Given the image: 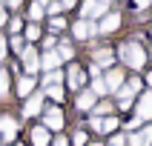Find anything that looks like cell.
<instances>
[{"label":"cell","instance_id":"obj_2","mask_svg":"<svg viewBox=\"0 0 152 146\" xmlns=\"http://www.w3.org/2000/svg\"><path fill=\"white\" fill-rule=\"evenodd\" d=\"M141 92V80L132 77V80H124V86L118 89V109H129L132 106V97Z\"/></svg>","mask_w":152,"mask_h":146},{"label":"cell","instance_id":"obj_7","mask_svg":"<svg viewBox=\"0 0 152 146\" xmlns=\"http://www.w3.org/2000/svg\"><path fill=\"white\" fill-rule=\"evenodd\" d=\"M72 34H75L77 40L95 37V34H98V23H92V20H77V23L72 26Z\"/></svg>","mask_w":152,"mask_h":146},{"label":"cell","instance_id":"obj_25","mask_svg":"<svg viewBox=\"0 0 152 146\" xmlns=\"http://www.w3.org/2000/svg\"><path fill=\"white\" fill-rule=\"evenodd\" d=\"M46 94L52 100H63V86H46Z\"/></svg>","mask_w":152,"mask_h":146},{"label":"cell","instance_id":"obj_33","mask_svg":"<svg viewBox=\"0 0 152 146\" xmlns=\"http://www.w3.org/2000/svg\"><path fill=\"white\" fill-rule=\"evenodd\" d=\"M109 146H126V137H124V135L112 137V140H109Z\"/></svg>","mask_w":152,"mask_h":146},{"label":"cell","instance_id":"obj_20","mask_svg":"<svg viewBox=\"0 0 152 146\" xmlns=\"http://www.w3.org/2000/svg\"><path fill=\"white\" fill-rule=\"evenodd\" d=\"M58 57H60V60H72V57H75V49H72V43H66V40L60 43V49H58Z\"/></svg>","mask_w":152,"mask_h":146},{"label":"cell","instance_id":"obj_18","mask_svg":"<svg viewBox=\"0 0 152 146\" xmlns=\"http://www.w3.org/2000/svg\"><path fill=\"white\" fill-rule=\"evenodd\" d=\"M32 143L34 146H49V129L46 126H34L32 129Z\"/></svg>","mask_w":152,"mask_h":146},{"label":"cell","instance_id":"obj_32","mask_svg":"<svg viewBox=\"0 0 152 146\" xmlns=\"http://www.w3.org/2000/svg\"><path fill=\"white\" fill-rule=\"evenodd\" d=\"M12 49H15V52H23V37H20V34L12 37Z\"/></svg>","mask_w":152,"mask_h":146},{"label":"cell","instance_id":"obj_1","mask_svg":"<svg viewBox=\"0 0 152 146\" xmlns=\"http://www.w3.org/2000/svg\"><path fill=\"white\" fill-rule=\"evenodd\" d=\"M118 54H121V60H124L126 66H132V69H141V66L146 63V52H144V46H141L138 40H126V43H121Z\"/></svg>","mask_w":152,"mask_h":146},{"label":"cell","instance_id":"obj_8","mask_svg":"<svg viewBox=\"0 0 152 146\" xmlns=\"http://www.w3.org/2000/svg\"><path fill=\"white\" fill-rule=\"evenodd\" d=\"M152 118V92H144L141 94V100H138V109H135V120L141 123V120Z\"/></svg>","mask_w":152,"mask_h":146},{"label":"cell","instance_id":"obj_42","mask_svg":"<svg viewBox=\"0 0 152 146\" xmlns=\"http://www.w3.org/2000/svg\"><path fill=\"white\" fill-rule=\"evenodd\" d=\"M0 3H6V0H0Z\"/></svg>","mask_w":152,"mask_h":146},{"label":"cell","instance_id":"obj_37","mask_svg":"<svg viewBox=\"0 0 152 146\" xmlns=\"http://www.w3.org/2000/svg\"><path fill=\"white\" fill-rule=\"evenodd\" d=\"M132 3H135L138 9H144V6H149V0H132Z\"/></svg>","mask_w":152,"mask_h":146},{"label":"cell","instance_id":"obj_14","mask_svg":"<svg viewBox=\"0 0 152 146\" xmlns=\"http://www.w3.org/2000/svg\"><path fill=\"white\" fill-rule=\"evenodd\" d=\"M60 63H63V60L58 57V52H43V57H40V69L46 72V75H49V72H55Z\"/></svg>","mask_w":152,"mask_h":146},{"label":"cell","instance_id":"obj_27","mask_svg":"<svg viewBox=\"0 0 152 146\" xmlns=\"http://www.w3.org/2000/svg\"><path fill=\"white\" fill-rule=\"evenodd\" d=\"M40 37V29H37V23H29L26 26V40H37Z\"/></svg>","mask_w":152,"mask_h":146},{"label":"cell","instance_id":"obj_29","mask_svg":"<svg viewBox=\"0 0 152 146\" xmlns=\"http://www.w3.org/2000/svg\"><path fill=\"white\" fill-rule=\"evenodd\" d=\"M72 143H75V146H83L86 143V132H83V129H77L75 135H72Z\"/></svg>","mask_w":152,"mask_h":146},{"label":"cell","instance_id":"obj_41","mask_svg":"<svg viewBox=\"0 0 152 146\" xmlns=\"http://www.w3.org/2000/svg\"><path fill=\"white\" fill-rule=\"evenodd\" d=\"M92 146H101V143H92Z\"/></svg>","mask_w":152,"mask_h":146},{"label":"cell","instance_id":"obj_17","mask_svg":"<svg viewBox=\"0 0 152 146\" xmlns=\"http://www.w3.org/2000/svg\"><path fill=\"white\" fill-rule=\"evenodd\" d=\"M17 94H20V97H29V94H34V77H20V80H17Z\"/></svg>","mask_w":152,"mask_h":146},{"label":"cell","instance_id":"obj_9","mask_svg":"<svg viewBox=\"0 0 152 146\" xmlns=\"http://www.w3.org/2000/svg\"><path fill=\"white\" fill-rule=\"evenodd\" d=\"M40 106H43V92L29 94V97H26V106H23V118H34V115L40 112Z\"/></svg>","mask_w":152,"mask_h":146},{"label":"cell","instance_id":"obj_31","mask_svg":"<svg viewBox=\"0 0 152 146\" xmlns=\"http://www.w3.org/2000/svg\"><path fill=\"white\" fill-rule=\"evenodd\" d=\"M55 43H58V37H55V34L43 37V49H46V52H52V46H55Z\"/></svg>","mask_w":152,"mask_h":146},{"label":"cell","instance_id":"obj_40","mask_svg":"<svg viewBox=\"0 0 152 146\" xmlns=\"http://www.w3.org/2000/svg\"><path fill=\"white\" fill-rule=\"evenodd\" d=\"M146 83H149V86H152V72H149V75H146Z\"/></svg>","mask_w":152,"mask_h":146},{"label":"cell","instance_id":"obj_10","mask_svg":"<svg viewBox=\"0 0 152 146\" xmlns=\"http://www.w3.org/2000/svg\"><path fill=\"white\" fill-rule=\"evenodd\" d=\"M121 26V15L118 12H109V15H103V20L98 23V34H109V32H115Z\"/></svg>","mask_w":152,"mask_h":146},{"label":"cell","instance_id":"obj_11","mask_svg":"<svg viewBox=\"0 0 152 146\" xmlns=\"http://www.w3.org/2000/svg\"><path fill=\"white\" fill-rule=\"evenodd\" d=\"M103 86H106V92H118L121 86H124V72L121 69H109L106 77H103Z\"/></svg>","mask_w":152,"mask_h":146},{"label":"cell","instance_id":"obj_22","mask_svg":"<svg viewBox=\"0 0 152 146\" xmlns=\"http://www.w3.org/2000/svg\"><path fill=\"white\" fill-rule=\"evenodd\" d=\"M112 129H118V118H101V135H106Z\"/></svg>","mask_w":152,"mask_h":146},{"label":"cell","instance_id":"obj_13","mask_svg":"<svg viewBox=\"0 0 152 146\" xmlns=\"http://www.w3.org/2000/svg\"><path fill=\"white\" fill-rule=\"evenodd\" d=\"M129 146H152V126L141 129L135 135H129Z\"/></svg>","mask_w":152,"mask_h":146},{"label":"cell","instance_id":"obj_24","mask_svg":"<svg viewBox=\"0 0 152 146\" xmlns=\"http://www.w3.org/2000/svg\"><path fill=\"white\" fill-rule=\"evenodd\" d=\"M6 94H9V72L0 69V97H6Z\"/></svg>","mask_w":152,"mask_h":146},{"label":"cell","instance_id":"obj_36","mask_svg":"<svg viewBox=\"0 0 152 146\" xmlns=\"http://www.w3.org/2000/svg\"><path fill=\"white\" fill-rule=\"evenodd\" d=\"M69 6H75V0H60V9H69Z\"/></svg>","mask_w":152,"mask_h":146},{"label":"cell","instance_id":"obj_15","mask_svg":"<svg viewBox=\"0 0 152 146\" xmlns=\"http://www.w3.org/2000/svg\"><path fill=\"white\" fill-rule=\"evenodd\" d=\"M46 6H49V0H34L32 6H29V20L37 23L40 17H46Z\"/></svg>","mask_w":152,"mask_h":146},{"label":"cell","instance_id":"obj_12","mask_svg":"<svg viewBox=\"0 0 152 146\" xmlns=\"http://www.w3.org/2000/svg\"><path fill=\"white\" fill-rule=\"evenodd\" d=\"M112 60H115V54H112L109 49H98L92 54V66L95 69H106V66H112Z\"/></svg>","mask_w":152,"mask_h":146},{"label":"cell","instance_id":"obj_39","mask_svg":"<svg viewBox=\"0 0 152 146\" xmlns=\"http://www.w3.org/2000/svg\"><path fill=\"white\" fill-rule=\"evenodd\" d=\"M6 3H9L12 9H17V6H20V0H6Z\"/></svg>","mask_w":152,"mask_h":146},{"label":"cell","instance_id":"obj_23","mask_svg":"<svg viewBox=\"0 0 152 146\" xmlns=\"http://www.w3.org/2000/svg\"><path fill=\"white\" fill-rule=\"evenodd\" d=\"M112 109H115V106H112L109 100H101L98 106H95V118H101V115H109Z\"/></svg>","mask_w":152,"mask_h":146},{"label":"cell","instance_id":"obj_3","mask_svg":"<svg viewBox=\"0 0 152 146\" xmlns=\"http://www.w3.org/2000/svg\"><path fill=\"white\" fill-rule=\"evenodd\" d=\"M80 15H83V20H92V17L109 15V0H83Z\"/></svg>","mask_w":152,"mask_h":146},{"label":"cell","instance_id":"obj_35","mask_svg":"<svg viewBox=\"0 0 152 146\" xmlns=\"http://www.w3.org/2000/svg\"><path fill=\"white\" fill-rule=\"evenodd\" d=\"M52 146H69V140H66V137H63V135H58V137H55V143H52Z\"/></svg>","mask_w":152,"mask_h":146},{"label":"cell","instance_id":"obj_5","mask_svg":"<svg viewBox=\"0 0 152 146\" xmlns=\"http://www.w3.org/2000/svg\"><path fill=\"white\" fill-rule=\"evenodd\" d=\"M43 126L49 129V132H60L63 129V112L58 106H49V109L43 112Z\"/></svg>","mask_w":152,"mask_h":146},{"label":"cell","instance_id":"obj_26","mask_svg":"<svg viewBox=\"0 0 152 146\" xmlns=\"http://www.w3.org/2000/svg\"><path fill=\"white\" fill-rule=\"evenodd\" d=\"M49 29H52V32H63V29H66V20H63V17H52V20H49Z\"/></svg>","mask_w":152,"mask_h":146},{"label":"cell","instance_id":"obj_4","mask_svg":"<svg viewBox=\"0 0 152 146\" xmlns=\"http://www.w3.org/2000/svg\"><path fill=\"white\" fill-rule=\"evenodd\" d=\"M20 60H23V69H26V77H32L37 69H40V54L32 49V46H26L23 52H20Z\"/></svg>","mask_w":152,"mask_h":146},{"label":"cell","instance_id":"obj_38","mask_svg":"<svg viewBox=\"0 0 152 146\" xmlns=\"http://www.w3.org/2000/svg\"><path fill=\"white\" fill-rule=\"evenodd\" d=\"M6 23V12H3V3H0V26Z\"/></svg>","mask_w":152,"mask_h":146},{"label":"cell","instance_id":"obj_16","mask_svg":"<svg viewBox=\"0 0 152 146\" xmlns=\"http://www.w3.org/2000/svg\"><path fill=\"white\" fill-rule=\"evenodd\" d=\"M66 80H69V86H72V89H80V86H83V69L72 63V66H69V72H66Z\"/></svg>","mask_w":152,"mask_h":146},{"label":"cell","instance_id":"obj_28","mask_svg":"<svg viewBox=\"0 0 152 146\" xmlns=\"http://www.w3.org/2000/svg\"><path fill=\"white\" fill-rule=\"evenodd\" d=\"M9 29H12V34H17L23 29V17H12V20H9Z\"/></svg>","mask_w":152,"mask_h":146},{"label":"cell","instance_id":"obj_21","mask_svg":"<svg viewBox=\"0 0 152 146\" xmlns=\"http://www.w3.org/2000/svg\"><path fill=\"white\" fill-rule=\"evenodd\" d=\"M60 80H63V72H58V69H55V72H49V75H46L43 89H46V86H60Z\"/></svg>","mask_w":152,"mask_h":146},{"label":"cell","instance_id":"obj_30","mask_svg":"<svg viewBox=\"0 0 152 146\" xmlns=\"http://www.w3.org/2000/svg\"><path fill=\"white\" fill-rule=\"evenodd\" d=\"M6 54H9V43H6V37L0 34V63L6 60Z\"/></svg>","mask_w":152,"mask_h":146},{"label":"cell","instance_id":"obj_34","mask_svg":"<svg viewBox=\"0 0 152 146\" xmlns=\"http://www.w3.org/2000/svg\"><path fill=\"white\" fill-rule=\"evenodd\" d=\"M89 126H92L95 132H101V118H95V115H92V120H89Z\"/></svg>","mask_w":152,"mask_h":146},{"label":"cell","instance_id":"obj_19","mask_svg":"<svg viewBox=\"0 0 152 146\" xmlns=\"http://www.w3.org/2000/svg\"><path fill=\"white\" fill-rule=\"evenodd\" d=\"M77 109H80V112L95 109V94L92 92H80V94H77Z\"/></svg>","mask_w":152,"mask_h":146},{"label":"cell","instance_id":"obj_6","mask_svg":"<svg viewBox=\"0 0 152 146\" xmlns=\"http://www.w3.org/2000/svg\"><path fill=\"white\" fill-rule=\"evenodd\" d=\"M15 137H17V120L9 118V115H0V140L12 143Z\"/></svg>","mask_w":152,"mask_h":146}]
</instances>
